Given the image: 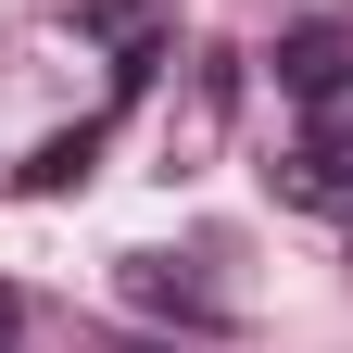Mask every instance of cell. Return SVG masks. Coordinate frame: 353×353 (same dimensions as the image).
Here are the masks:
<instances>
[{
  "mask_svg": "<svg viewBox=\"0 0 353 353\" xmlns=\"http://www.w3.org/2000/svg\"><path fill=\"white\" fill-rule=\"evenodd\" d=\"M290 202H353V76L328 88V101H303V164L278 176Z\"/></svg>",
  "mask_w": 353,
  "mask_h": 353,
  "instance_id": "6da1fadb",
  "label": "cell"
},
{
  "mask_svg": "<svg viewBox=\"0 0 353 353\" xmlns=\"http://www.w3.org/2000/svg\"><path fill=\"white\" fill-rule=\"evenodd\" d=\"M126 290H139V316H164V328H190V341H228V303H214L202 278H190V265H126Z\"/></svg>",
  "mask_w": 353,
  "mask_h": 353,
  "instance_id": "7a4b0ae2",
  "label": "cell"
},
{
  "mask_svg": "<svg viewBox=\"0 0 353 353\" xmlns=\"http://www.w3.org/2000/svg\"><path fill=\"white\" fill-rule=\"evenodd\" d=\"M341 76H353V38H341V26H303V38H278V88H290V101H328Z\"/></svg>",
  "mask_w": 353,
  "mask_h": 353,
  "instance_id": "3957f363",
  "label": "cell"
},
{
  "mask_svg": "<svg viewBox=\"0 0 353 353\" xmlns=\"http://www.w3.org/2000/svg\"><path fill=\"white\" fill-rule=\"evenodd\" d=\"M88 152H101V126H76V139H51V152H38L26 176H38V190H63V176H88Z\"/></svg>",
  "mask_w": 353,
  "mask_h": 353,
  "instance_id": "277c9868",
  "label": "cell"
},
{
  "mask_svg": "<svg viewBox=\"0 0 353 353\" xmlns=\"http://www.w3.org/2000/svg\"><path fill=\"white\" fill-rule=\"evenodd\" d=\"M13 341H26V290L0 278V353H13Z\"/></svg>",
  "mask_w": 353,
  "mask_h": 353,
  "instance_id": "5b68a950",
  "label": "cell"
}]
</instances>
